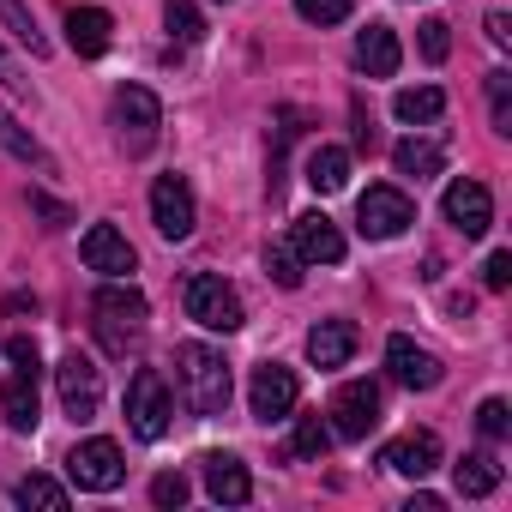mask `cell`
<instances>
[{"mask_svg":"<svg viewBox=\"0 0 512 512\" xmlns=\"http://www.w3.org/2000/svg\"><path fill=\"white\" fill-rule=\"evenodd\" d=\"M175 386L193 416H223L229 410V362L211 344H181L175 350Z\"/></svg>","mask_w":512,"mask_h":512,"instance_id":"obj_1","label":"cell"},{"mask_svg":"<svg viewBox=\"0 0 512 512\" xmlns=\"http://www.w3.org/2000/svg\"><path fill=\"white\" fill-rule=\"evenodd\" d=\"M145 296L133 290V284H109V290H97L91 296V326H97V344L109 350V356H127L139 338H145Z\"/></svg>","mask_w":512,"mask_h":512,"instance_id":"obj_2","label":"cell"},{"mask_svg":"<svg viewBox=\"0 0 512 512\" xmlns=\"http://www.w3.org/2000/svg\"><path fill=\"white\" fill-rule=\"evenodd\" d=\"M109 115H115V139H121L127 157H145V151L157 145V133H163V103H157L145 85H121Z\"/></svg>","mask_w":512,"mask_h":512,"instance_id":"obj_3","label":"cell"},{"mask_svg":"<svg viewBox=\"0 0 512 512\" xmlns=\"http://www.w3.org/2000/svg\"><path fill=\"white\" fill-rule=\"evenodd\" d=\"M181 308H187V320L205 326V332H235V326L247 320V314H241V296H235L217 272H193L187 290H181Z\"/></svg>","mask_w":512,"mask_h":512,"instance_id":"obj_4","label":"cell"},{"mask_svg":"<svg viewBox=\"0 0 512 512\" xmlns=\"http://www.w3.org/2000/svg\"><path fill=\"white\" fill-rule=\"evenodd\" d=\"M169 416H175V398H169L163 374H157V368H139V374L127 380V428H133L139 440H163V434H169Z\"/></svg>","mask_w":512,"mask_h":512,"instance_id":"obj_5","label":"cell"},{"mask_svg":"<svg viewBox=\"0 0 512 512\" xmlns=\"http://www.w3.org/2000/svg\"><path fill=\"white\" fill-rule=\"evenodd\" d=\"M356 223H362L368 241H392V235H404V229L416 223V205H410V193H398V187H368V193L356 199Z\"/></svg>","mask_w":512,"mask_h":512,"instance_id":"obj_6","label":"cell"},{"mask_svg":"<svg viewBox=\"0 0 512 512\" xmlns=\"http://www.w3.org/2000/svg\"><path fill=\"white\" fill-rule=\"evenodd\" d=\"M55 386H61V410H67L73 422H91V416H97V404H103V374H97L91 356L67 350L61 368H55Z\"/></svg>","mask_w":512,"mask_h":512,"instance_id":"obj_7","label":"cell"},{"mask_svg":"<svg viewBox=\"0 0 512 512\" xmlns=\"http://www.w3.org/2000/svg\"><path fill=\"white\" fill-rule=\"evenodd\" d=\"M67 476H73L79 488H91V494H109V488L127 476V464H121V446H115V440H103V434L79 440V446L67 452Z\"/></svg>","mask_w":512,"mask_h":512,"instance_id":"obj_8","label":"cell"},{"mask_svg":"<svg viewBox=\"0 0 512 512\" xmlns=\"http://www.w3.org/2000/svg\"><path fill=\"white\" fill-rule=\"evenodd\" d=\"M151 223H157L163 241H187V235H193L199 211H193V187H187L181 175H157V181H151Z\"/></svg>","mask_w":512,"mask_h":512,"instance_id":"obj_9","label":"cell"},{"mask_svg":"<svg viewBox=\"0 0 512 512\" xmlns=\"http://www.w3.org/2000/svg\"><path fill=\"white\" fill-rule=\"evenodd\" d=\"M374 428H380V386L374 380L338 386V398H332V434L338 440H368Z\"/></svg>","mask_w":512,"mask_h":512,"instance_id":"obj_10","label":"cell"},{"mask_svg":"<svg viewBox=\"0 0 512 512\" xmlns=\"http://www.w3.org/2000/svg\"><path fill=\"white\" fill-rule=\"evenodd\" d=\"M296 398H302V386H296V374H290L284 362L253 368V380H247V404H253V416H260V422H284V416L296 410Z\"/></svg>","mask_w":512,"mask_h":512,"instance_id":"obj_11","label":"cell"},{"mask_svg":"<svg viewBox=\"0 0 512 512\" xmlns=\"http://www.w3.org/2000/svg\"><path fill=\"white\" fill-rule=\"evenodd\" d=\"M79 260H85L91 272H103V278H127V272L139 266V253H133V241H127L115 223H91V229L79 235Z\"/></svg>","mask_w":512,"mask_h":512,"instance_id":"obj_12","label":"cell"},{"mask_svg":"<svg viewBox=\"0 0 512 512\" xmlns=\"http://www.w3.org/2000/svg\"><path fill=\"white\" fill-rule=\"evenodd\" d=\"M290 247L302 253V266H338L344 260V229L326 211H302L290 223Z\"/></svg>","mask_w":512,"mask_h":512,"instance_id":"obj_13","label":"cell"},{"mask_svg":"<svg viewBox=\"0 0 512 512\" xmlns=\"http://www.w3.org/2000/svg\"><path fill=\"white\" fill-rule=\"evenodd\" d=\"M386 368H392V380H398V386H410V392H434V386L446 380L440 356H434V350H422V344H416V338H404V332L386 344Z\"/></svg>","mask_w":512,"mask_h":512,"instance_id":"obj_14","label":"cell"},{"mask_svg":"<svg viewBox=\"0 0 512 512\" xmlns=\"http://www.w3.org/2000/svg\"><path fill=\"white\" fill-rule=\"evenodd\" d=\"M446 223L458 229V235H488V223H494V199H488V187L482 181H452L446 187Z\"/></svg>","mask_w":512,"mask_h":512,"instance_id":"obj_15","label":"cell"},{"mask_svg":"<svg viewBox=\"0 0 512 512\" xmlns=\"http://www.w3.org/2000/svg\"><path fill=\"white\" fill-rule=\"evenodd\" d=\"M199 464H205V494H211L217 506H247V500H253V476H247L241 458L211 452V458H199Z\"/></svg>","mask_w":512,"mask_h":512,"instance_id":"obj_16","label":"cell"},{"mask_svg":"<svg viewBox=\"0 0 512 512\" xmlns=\"http://www.w3.org/2000/svg\"><path fill=\"white\" fill-rule=\"evenodd\" d=\"M356 344H362V332H356L350 320H320V326L308 332V362H314V368H344V362L356 356Z\"/></svg>","mask_w":512,"mask_h":512,"instance_id":"obj_17","label":"cell"},{"mask_svg":"<svg viewBox=\"0 0 512 512\" xmlns=\"http://www.w3.org/2000/svg\"><path fill=\"white\" fill-rule=\"evenodd\" d=\"M380 464H386V470H398V476H416V482H422V476L440 464V440H434L428 428H422V434H398V440L380 452Z\"/></svg>","mask_w":512,"mask_h":512,"instance_id":"obj_18","label":"cell"},{"mask_svg":"<svg viewBox=\"0 0 512 512\" xmlns=\"http://www.w3.org/2000/svg\"><path fill=\"white\" fill-rule=\"evenodd\" d=\"M398 61H404V49H398V31H392V25H368V31L356 37V67H362L368 79H392Z\"/></svg>","mask_w":512,"mask_h":512,"instance_id":"obj_19","label":"cell"},{"mask_svg":"<svg viewBox=\"0 0 512 512\" xmlns=\"http://www.w3.org/2000/svg\"><path fill=\"white\" fill-rule=\"evenodd\" d=\"M109 37H115V19H109L103 7H73V13H67V43H73V55L97 61V55L109 49Z\"/></svg>","mask_w":512,"mask_h":512,"instance_id":"obj_20","label":"cell"},{"mask_svg":"<svg viewBox=\"0 0 512 512\" xmlns=\"http://www.w3.org/2000/svg\"><path fill=\"white\" fill-rule=\"evenodd\" d=\"M0 416H7L19 434H31L37 422H43V410H37V374H7V386H0Z\"/></svg>","mask_w":512,"mask_h":512,"instance_id":"obj_21","label":"cell"},{"mask_svg":"<svg viewBox=\"0 0 512 512\" xmlns=\"http://www.w3.org/2000/svg\"><path fill=\"white\" fill-rule=\"evenodd\" d=\"M308 187H314V193H344V187H350V151L314 145V151H308Z\"/></svg>","mask_w":512,"mask_h":512,"instance_id":"obj_22","label":"cell"},{"mask_svg":"<svg viewBox=\"0 0 512 512\" xmlns=\"http://www.w3.org/2000/svg\"><path fill=\"white\" fill-rule=\"evenodd\" d=\"M392 115L410 121V127H428V121L446 115V91H440V85H410V91L392 97Z\"/></svg>","mask_w":512,"mask_h":512,"instance_id":"obj_23","label":"cell"},{"mask_svg":"<svg viewBox=\"0 0 512 512\" xmlns=\"http://www.w3.org/2000/svg\"><path fill=\"white\" fill-rule=\"evenodd\" d=\"M392 163H398V175H416V181H428V175H440L446 151H440L434 139H404V145L392 151Z\"/></svg>","mask_w":512,"mask_h":512,"instance_id":"obj_24","label":"cell"},{"mask_svg":"<svg viewBox=\"0 0 512 512\" xmlns=\"http://www.w3.org/2000/svg\"><path fill=\"white\" fill-rule=\"evenodd\" d=\"M494 488H500V464H494V452H464V464H458V494L482 500V494H494Z\"/></svg>","mask_w":512,"mask_h":512,"instance_id":"obj_25","label":"cell"},{"mask_svg":"<svg viewBox=\"0 0 512 512\" xmlns=\"http://www.w3.org/2000/svg\"><path fill=\"white\" fill-rule=\"evenodd\" d=\"M0 25L13 31V43H19V49H31V55H49V37L37 31V19H31V7H25V0H0Z\"/></svg>","mask_w":512,"mask_h":512,"instance_id":"obj_26","label":"cell"},{"mask_svg":"<svg viewBox=\"0 0 512 512\" xmlns=\"http://www.w3.org/2000/svg\"><path fill=\"white\" fill-rule=\"evenodd\" d=\"M290 452H296V458H326V452H332V422H326L320 410H314V416H296Z\"/></svg>","mask_w":512,"mask_h":512,"instance_id":"obj_27","label":"cell"},{"mask_svg":"<svg viewBox=\"0 0 512 512\" xmlns=\"http://www.w3.org/2000/svg\"><path fill=\"white\" fill-rule=\"evenodd\" d=\"M0 145H7V151H13L19 163H37L43 175L55 169V163H49V151H43V145H37V139H31V133H25V127H19V121L7 115V109H0Z\"/></svg>","mask_w":512,"mask_h":512,"instance_id":"obj_28","label":"cell"},{"mask_svg":"<svg viewBox=\"0 0 512 512\" xmlns=\"http://www.w3.org/2000/svg\"><path fill=\"white\" fill-rule=\"evenodd\" d=\"M19 506H43V512H67V488L55 482V476H25L19 488Z\"/></svg>","mask_w":512,"mask_h":512,"instance_id":"obj_29","label":"cell"},{"mask_svg":"<svg viewBox=\"0 0 512 512\" xmlns=\"http://www.w3.org/2000/svg\"><path fill=\"white\" fill-rule=\"evenodd\" d=\"M266 272L278 278V290H296V284H302V253H296L290 241H272V247H266Z\"/></svg>","mask_w":512,"mask_h":512,"instance_id":"obj_30","label":"cell"},{"mask_svg":"<svg viewBox=\"0 0 512 512\" xmlns=\"http://www.w3.org/2000/svg\"><path fill=\"white\" fill-rule=\"evenodd\" d=\"M163 25H169V37H181V43H199V37H205V19H199L193 0H169V7H163Z\"/></svg>","mask_w":512,"mask_h":512,"instance_id":"obj_31","label":"cell"},{"mask_svg":"<svg viewBox=\"0 0 512 512\" xmlns=\"http://www.w3.org/2000/svg\"><path fill=\"white\" fill-rule=\"evenodd\" d=\"M488 103H494V133H512V73H488Z\"/></svg>","mask_w":512,"mask_h":512,"instance_id":"obj_32","label":"cell"},{"mask_svg":"<svg viewBox=\"0 0 512 512\" xmlns=\"http://www.w3.org/2000/svg\"><path fill=\"white\" fill-rule=\"evenodd\" d=\"M476 428H482L488 440H506V434H512V410H506V398H482V410H476Z\"/></svg>","mask_w":512,"mask_h":512,"instance_id":"obj_33","label":"cell"},{"mask_svg":"<svg viewBox=\"0 0 512 512\" xmlns=\"http://www.w3.org/2000/svg\"><path fill=\"white\" fill-rule=\"evenodd\" d=\"M296 13L308 25H344L350 19V0H296Z\"/></svg>","mask_w":512,"mask_h":512,"instance_id":"obj_34","label":"cell"},{"mask_svg":"<svg viewBox=\"0 0 512 512\" xmlns=\"http://www.w3.org/2000/svg\"><path fill=\"white\" fill-rule=\"evenodd\" d=\"M187 494H193V488H187L181 470H163V476L151 482V500H157V506H187Z\"/></svg>","mask_w":512,"mask_h":512,"instance_id":"obj_35","label":"cell"},{"mask_svg":"<svg viewBox=\"0 0 512 512\" xmlns=\"http://www.w3.org/2000/svg\"><path fill=\"white\" fill-rule=\"evenodd\" d=\"M446 31H452L446 19H422V55H428V61H446V55H452V37H446Z\"/></svg>","mask_w":512,"mask_h":512,"instance_id":"obj_36","label":"cell"},{"mask_svg":"<svg viewBox=\"0 0 512 512\" xmlns=\"http://www.w3.org/2000/svg\"><path fill=\"white\" fill-rule=\"evenodd\" d=\"M7 362H13L19 374H43V356H37V338H13V344H7Z\"/></svg>","mask_w":512,"mask_h":512,"instance_id":"obj_37","label":"cell"},{"mask_svg":"<svg viewBox=\"0 0 512 512\" xmlns=\"http://www.w3.org/2000/svg\"><path fill=\"white\" fill-rule=\"evenodd\" d=\"M0 85H7L13 97H31V79H25V67H19L7 49H0Z\"/></svg>","mask_w":512,"mask_h":512,"instance_id":"obj_38","label":"cell"},{"mask_svg":"<svg viewBox=\"0 0 512 512\" xmlns=\"http://www.w3.org/2000/svg\"><path fill=\"white\" fill-rule=\"evenodd\" d=\"M482 284H488V290H506V284H512V253H488Z\"/></svg>","mask_w":512,"mask_h":512,"instance_id":"obj_39","label":"cell"},{"mask_svg":"<svg viewBox=\"0 0 512 512\" xmlns=\"http://www.w3.org/2000/svg\"><path fill=\"white\" fill-rule=\"evenodd\" d=\"M31 211H43V217H49V229H61V223H67V205H55L49 193H31Z\"/></svg>","mask_w":512,"mask_h":512,"instance_id":"obj_40","label":"cell"},{"mask_svg":"<svg viewBox=\"0 0 512 512\" xmlns=\"http://www.w3.org/2000/svg\"><path fill=\"white\" fill-rule=\"evenodd\" d=\"M488 37H494V43H506V37H512V31H506V13H488Z\"/></svg>","mask_w":512,"mask_h":512,"instance_id":"obj_41","label":"cell"},{"mask_svg":"<svg viewBox=\"0 0 512 512\" xmlns=\"http://www.w3.org/2000/svg\"><path fill=\"white\" fill-rule=\"evenodd\" d=\"M223 7H229V0H223Z\"/></svg>","mask_w":512,"mask_h":512,"instance_id":"obj_42","label":"cell"}]
</instances>
